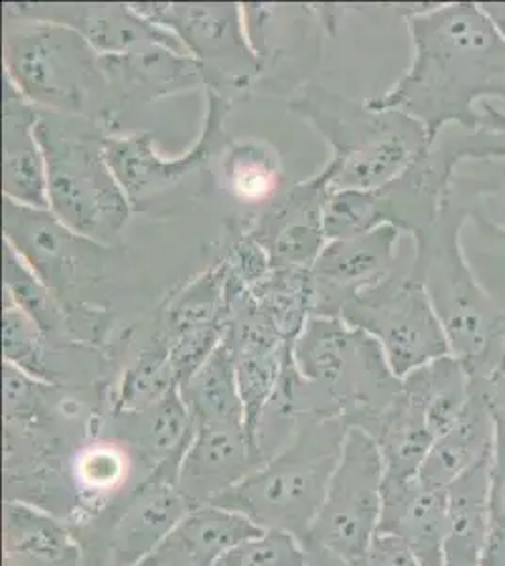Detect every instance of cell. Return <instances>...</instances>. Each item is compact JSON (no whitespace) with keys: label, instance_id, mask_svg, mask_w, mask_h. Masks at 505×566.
<instances>
[{"label":"cell","instance_id":"obj_34","mask_svg":"<svg viewBox=\"0 0 505 566\" xmlns=\"http://www.w3.org/2000/svg\"><path fill=\"white\" fill-rule=\"evenodd\" d=\"M2 340H4V363L20 368L34 380L59 386L57 376L48 363V348L52 346L44 331L18 308L10 298H2Z\"/></svg>","mask_w":505,"mask_h":566},{"label":"cell","instance_id":"obj_2","mask_svg":"<svg viewBox=\"0 0 505 566\" xmlns=\"http://www.w3.org/2000/svg\"><path fill=\"white\" fill-rule=\"evenodd\" d=\"M477 199L454 187L434 223L413 237L410 274L429 291L451 355L466 368L472 389L494 410L505 405V308L475 277L462 248V229L477 216Z\"/></svg>","mask_w":505,"mask_h":566},{"label":"cell","instance_id":"obj_23","mask_svg":"<svg viewBox=\"0 0 505 566\" xmlns=\"http://www.w3.org/2000/svg\"><path fill=\"white\" fill-rule=\"evenodd\" d=\"M488 469L491 461L470 470L445 490L448 538L443 565L483 566L488 541Z\"/></svg>","mask_w":505,"mask_h":566},{"label":"cell","instance_id":"obj_29","mask_svg":"<svg viewBox=\"0 0 505 566\" xmlns=\"http://www.w3.org/2000/svg\"><path fill=\"white\" fill-rule=\"evenodd\" d=\"M197 427L215 423L243 424V408L238 392L236 365L229 346L221 342L199 373L179 386Z\"/></svg>","mask_w":505,"mask_h":566},{"label":"cell","instance_id":"obj_5","mask_svg":"<svg viewBox=\"0 0 505 566\" xmlns=\"http://www.w3.org/2000/svg\"><path fill=\"white\" fill-rule=\"evenodd\" d=\"M4 77L34 108L103 123L119 133L101 55L76 31L4 10Z\"/></svg>","mask_w":505,"mask_h":566},{"label":"cell","instance_id":"obj_40","mask_svg":"<svg viewBox=\"0 0 505 566\" xmlns=\"http://www.w3.org/2000/svg\"><path fill=\"white\" fill-rule=\"evenodd\" d=\"M456 159L466 161H491V159H505V135L496 130L477 129L475 133H459L451 140ZM481 231L496 239L505 240V227H499L494 221L483 218L481 213L475 216Z\"/></svg>","mask_w":505,"mask_h":566},{"label":"cell","instance_id":"obj_44","mask_svg":"<svg viewBox=\"0 0 505 566\" xmlns=\"http://www.w3.org/2000/svg\"><path fill=\"white\" fill-rule=\"evenodd\" d=\"M309 555V565L307 566H347L341 560L334 559L330 555L320 554V552H307Z\"/></svg>","mask_w":505,"mask_h":566},{"label":"cell","instance_id":"obj_11","mask_svg":"<svg viewBox=\"0 0 505 566\" xmlns=\"http://www.w3.org/2000/svg\"><path fill=\"white\" fill-rule=\"evenodd\" d=\"M146 20L179 40L204 74V90L242 95L263 80L264 66L251 45L242 4H133Z\"/></svg>","mask_w":505,"mask_h":566},{"label":"cell","instance_id":"obj_27","mask_svg":"<svg viewBox=\"0 0 505 566\" xmlns=\"http://www.w3.org/2000/svg\"><path fill=\"white\" fill-rule=\"evenodd\" d=\"M403 392L421 408L434 438L453 427L472 397L470 374L454 355L430 360L402 380Z\"/></svg>","mask_w":505,"mask_h":566},{"label":"cell","instance_id":"obj_31","mask_svg":"<svg viewBox=\"0 0 505 566\" xmlns=\"http://www.w3.org/2000/svg\"><path fill=\"white\" fill-rule=\"evenodd\" d=\"M176 387L179 384L170 365L167 342L151 333V338L141 342L130 363L123 368L112 400V416L144 412Z\"/></svg>","mask_w":505,"mask_h":566},{"label":"cell","instance_id":"obj_35","mask_svg":"<svg viewBox=\"0 0 505 566\" xmlns=\"http://www.w3.org/2000/svg\"><path fill=\"white\" fill-rule=\"evenodd\" d=\"M130 458L123 442L98 440L84 446L74 458L77 490L84 495L106 496L122 490L130 474Z\"/></svg>","mask_w":505,"mask_h":566},{"label":"cell","instance_id":"obj_12","mask_svg":"<svg viewBox=\"0 0 505 566\" xmlns=\"http://www.w3.org/2000/svg\"><path fill=\"white\" fill-rule=\"evenodd\" d=\"M333 168L325 165L317 175L291 184L269 207L256 210L242 223L263 250L272 269L312 271L327 245L323 216L330 189Z\"/></svg>","mask_w":505,"mask_h":566},{"label":"cell","instance_id":"obj_38","mask_svg":"<svg viewBox=\"0 0 505 566\" xmlns=\"http://www.w3.org/2000/svg\"><path fill=\"white\" fill-rule=\"evenodd\" d=\"M227 325H210L197 328L187 335L179 336L168 346L170 365L179 386H183L191 376L199 373L206 360L221 346Z\"/></svg>","mask_w":505,"mask_h":566},{"label":"cell","instance_id":"obj_17","mask_svg":"<svg viewBox=\"0 0 505 566\" xmlns=\"http://www.w3.org/2000/svg\"><path fill=\"white\" fill-rule=\"evenodd\" d=\"M117 114L125 106H141L204 87L199 63L167 45H141L123 55L101 57Z\"/></svg>","mask_w":505,"mask_h":566},{"label":"cell","instance_id":"obj_20","mask_svg":"<svg viewBox=\"0 0 505 566\" xmlns=\"http://www.w3.org/2000/svg\"><path fill=\"white\" fill-rule=\"evenodd\" d=\"M378 534H389L415 555L421 566H443L448 538V499L419 476L385 483Z\"/></svg>","mask_w":505,"mask_h":566},{"label":"cell","instance_id":"obj_10","mask_svg":"<svg viewBox=\"0 0 505 566\" xmlns=\"http://www.w3.org/2000/svg\"><path fill=\"white\" fill-rule=\"evenodd\" d=\"M339 317L378 342L400 380L430 360L451 355L429 291L410 271H392L360 291L341 308Z\"/></svg>","mask_w":505,"mask_h":566},{"label":"cell","instance_id":"obj_18","mask_svg":"<svg viewBox=\"0 0 505 566\" xmlns=\"http://www.w3.org/2000/svg\"><path fill=\"white\" fill-rule=\"evenodd\" d=\"M112 418L119 442L140 455L148 476L178 482L179 467L197 432L179 387L144 412Z\"/></svg>","mask_w":505,"mask_h":566},{"label":"cell","instance_id":"obj_21","mask_svg":"<svg viewBox=\"0 0 505 566\" xmlns=\"http://www.w3.org/2000/svg\"><path fill=\"white\" fill-rule=\"evenodd\" d=\"M261 531L238 512L204 504L192 509L138 566H213L229 549Z\"/></svg>","mask_w":505,"mask_h":566},{"label":"cell","instance_id":"obj_25","mask_svg":"<svg viewBox=\"0 0 505 566\" xmlns=\"http://www.w3.org/2000/svg\"><path fill=\"white\" fill-rule=\"evenodd\" d=\"M383 459L385 483H400L419 476L434 434L419 406L406 392L378 419L368 432Z\"/></svg>","mask_w":505,"mask_h":566},{"label":"cell","instance_id":"obj_15","mask_svg":"<svg viewBox=\"0 0 505 566\" xmlns=\"http://www.w3.org/2000/svg\"><path fill=\"white\" fill-rule=\"evenodd\" d=\"M261 464L243 424H204L197 427L176 485L191 509H199L236 488Z\"/></svg>","mask_w":505,"mask_h":566},{"label":"cell","instance_id":"obj_41","mask_svg":"<svg viewBox=\"0 0 505 566\" xmlns=\"http://www.w3.org/2000/svg\"><path fill=\"white\" fill-rule=\"evenodd\" d=\"M349 566H421V563L398 538L378 534L366 554Z\"/></svg>","mask_w":505,"mask_h":566},{"label":"cell","instance_id":"obj_30","mask_svg":"<svg viewBox=\"0 0 505 566\" xmlns=\"http://www.w3.org/2000/svg\"><path fill=\"white\" fill-rule=\"evenodd\" d=\"M256 306L263 310L287 346L314 316V276L307 269H272L263 282L250 291Z\"/></svg>","mask_w":505,"mask_h":566},{"label":"cell","instance_id":"obj_3","mask_svg":"<svg viewBox=\"0 0 505 566\" xmlns=\"http://www.w3.org/2000/svg\"><path fill=\"white\" fill-rule=\"evenodd\" d=\"M287 108L327 142L333 193L378 191L434 148L413 117L398 109L371 108L368 101L358 103L315 82L298 85Z\"/></svg>","mask_w":505,"mask_h":566},{"label":"cell","instance_id":"obj_26","mask_svg":"<svg viewBox=\"0 0 505 566\" xmlns=\"http://www.w3.org/2000/svg\"><path fill=\"white\" fill-rule=\"evenodd\" d=\"M219 165L224 191L243 207L261 210L287 189L282 157L269 142L231 140Z\"/></svg>","mask_w":505,"mask_h":566},{"label":"cell","instance_id":"obj_4","mask_svg":"<svg viewBox=\"0 0 505 566\" xmlns=\"http://www.w3.org/2000/svg\"><path fill=\"white\" fill-rule=\"evenodd\" d=\"M347 431L339 413H302L287 444L211 504L242 514L263 531H283L304 542L327 495Z\"/></svg>","mask_w":505,"mask_h":566},{"label":"cell","instance_id":"obj_28","mask_svg":"<svg viewBox=\"0 0 505 566\" xmlns=\"http://www.w3.org/2000/svg\"><path fill=\"white\" fill-rule=\"evenodd\" d=\"M8 555H18L39 566H77L80 546L63 523L25 502H8Z\"/></svg>","mask_w":505,"mask_h":566},{"label":"cell","instance_id":"obj_37","mask_svg":"<svg viewBox=\"0 0 505 566\" xmlns=\"http://www.w3.org/2000/svg\"><path fill=\"white\" fill-rule=\"evenodd\" d=\"M493 413L496 442L488 469V541L483 566H505V405Z\"/></svg>","mask_w":505,"mask_h":566},{"label":"cell","instance_id":"obj_16","mask_svg":"<svg viewBox=\"0 0 505 566\" xmlns=\"http://www.w3.org/2000/svg\"><path fill=\"white\" fill-rule=\"evenodd\" d=\"M191 510L176 483L151 476L141 480L109 525L108 565H140Z\"/></svg>","mask_w":505,"mask_h":566},{"label":"cell","instance_id":"obj_39","mask_svg":"<svg viewBox=\"0 0 505 566\" xmlns=\"http://www.w3.org/2000/svg\"><path fill=\"white\" fill-rule=\"evenodd\" d=\"M223 259L229 277L248 291L253 290L256 283L263 282L272 271L269 253L255 239H251L250 232L243 229L242 223L232 227L231 245Z\"/></svg>","mask_w":505,"mask_h":566},{"label":"cell","instance_id":"obj_43","mask_svg":"<svg viewBox=\"0 0 505 566\" xmlns=\"http://www.w3.org/2000/svg\"><path fill=\"white\" fill-rule=\"evenodd\" d=\"M483 8L505 36V4H483Z\"/></svg>","mask_w":505,"mask_h":566},{"label":"cell","instance_id":"obj_33","mask_svg":"<svg viewBox=\"0 0 505 566\" xmlns=\"http://www.w3.org/2000/svg\"><path fill=\"white\" fill-rule=\"evenodd\" d=\"M293 348L274 349V352H251V354L232 355L236 365V381L243 408V429L250 440L251 450L261 459L259 451V429L263 423L264 412L274 399L283 367Z\"/></svg>","mask_w":505,"mask_h":566},{"label":"cell","instance_id":"obj_19","mask_svg":"<svg viewBox=\"0 0 505 566\" xmlns=\"http://www.w3.org/2000/svg\"><path fill=\"white\" fill-rule=\"evenodd\" d=\"M34 108L4 77L2 98V193L21 207L50 210L48 170Z\"/></svg>","mask_w":505,"mask_h":566},{"label":"cell","instance_id":"obj_24","mask_svg":"<svg viewBox=\"0 0 505 566\" xmlns=\"http://www.w3.org/2000/svg\"><path fill=\"white\" fill-rule=\"evenodd\" d=\"M227 263L221 259L168 293L155 314L154 333L170 346L197 328L227 325Z\"/></svg>","mask_w":505,"mask_h":566},{"label":"cell","instance_id":"obj_36","mask_svg":"<svg viewBox=\"0 0 505 566\" xmlns=\"http://www.w3.org/2000/svg\"><path fill=\"white\" fill-rule=\"evenodd\" d=\"M301 538L283 531H261L229 549L213 566H307Z\"/></svg>","mask_w":505,"mask_h":566},{"label":"cell","instance_id":"obj_9","mask_svg":"<svg viewBox=\"0 0 505 566\" xmlns=\"http://www.w3.org/2000/svg\"><path fill=\"white\" fill-rule=\"evenodd\" d=\"M385 467L376 440L357 427L347 431L319 514L304 546L353 565L378 536L383 510Z\"/></svg>","mask_w":505,"mask_h":566},{"label":"cell","instance_id":"obj_22","mask_svg":"<svg viewBox=\"0 0 505 566\" xmlns=\"http://www.w3.org/2000/svg\"><path fill=\"white\" fill-rule=\"evenodd\" d=\"M496 423L491 405L472 389V397L459 421L434 438L429 455L422 463L419 480L434 490H448L451 483L470 470L493 459Z\"/></svg>","mask_w":505,"mask_h":566},{"label":"cell","instance_id":"obj_1","mask_svg":"<svg viewBox=\"0 0 505 566\" xmlns=\"http://www.w3.org/2000/svg\"><path fill=\"white\" fill-rule=\"evenodd\" d=\"M403 8L413 57L371 108L398 109L421 123L432 144L443 129L475 133L481 106L505 103V36L475 2Z\"/></svg>","mask_w":505,"mask_h":566},{"label":"cell","instance_id":"obj_7","mask_svg":"<svg viewBox=\"0 0 505 566\" xmlns=\"http://www.w3.org/2000/svg\"><path fill=\"white\" fill-rule=\"evenodd\" d=\"M4 242L52 291L63 306L74 346L103 349L112 316L95 295L106 277L109 250L72 232L50 210L4 199Z\"/></svg>","mask_w":505,"mask_h":566},{"label":"cell","instance_id":"obj_32","mask_svg":"<svg viewBox=\"0 0 505 566\" xmlns=\"http://www.w3.org/2000/svg\"><path fill=\"white\" fill-rule=\"evenodd\" d=\"M4 296L10 298L18 308L23 310L27 316L44 331L52 346L57 342L63 346H74L63 306L7 242H4Z\"/></svg>","mask_w":505,"mask_h":566},{"label":"cell","instance_id":"obj_14","mask_svg":"<svg viewBox=\"0 0 505 566\" xmlns=\"http://www.w3.org/2000/svg\"><path fill=\"white\" fill-rule=\"evenodd\" d=\"M8 12L29 20L52 21L76 31L101 57L123 55L141 45H167L187 53L179 40L146 20L133 4H4ZM189 55V53H187Z\"/></svg>","mask_w":505,"mask_h":566},{"label":"cell","instance_id":"obj_42","mask_svg":"<svg viewBox=\"0 0 505 566\" xmlns=\"http://www.w3.org/2000/svg\"><path fill=\"white\" fill-rule=\"evenodd\" d=\"M480 129L496 130L505 135V114L496 108L493 103H485L481 106Z\"/></svg>","mask_w":505,"mask_h":566},{"label":"cell","instance_id":"obj_8","mask_svg":"<svg viewBox=\"0 0 505 566\" xmlns=\"http://www.w3.org/2000/svg\"><path fill=\"white\" fill-rule=\"evenodd\" d=\"M206 91V114L199 140L187 154L165 157L155 148L151 133H109L104 154L127 195L133 212L157 213L194 193L210 172L213 159H221L229 136L227 119L238 97L215 90Z\"/></svg>","mask_w":505,"mask_h":566},{"label":"cell","instance_id":"obj_13","mask_svg":"<svg viewBox=\"0 0 505 566\" xmlns=\"http://www.w3.org/2000/svg\"><path fill=\"white\" fill-rule=\"evenodd\" d=\"M402 232L383 226L349 239L328 240L312 266L314 316L339 317L353 296L394 271Z\"/></svg>","mask_w":505,"mask_h":566},{"label":"cell","instance_id":"obj_45","mask_svg":"<svg viewBox=\"0 0 505 566\" xmlns=\"http://www.w3.org/2000/svg\"><path fill=\"white\" fill-rule=\"evenodd\" d=\"M443 566H451V565H443Z\"/></svg>","mask_w":505,"mask_h":566},{"label":"cell","instance_id":"obj_6","mask_svg":"<svg viewBox=\"0 0 505 566\" xmlns=\"http://www.w3.org/2000/svg\"><path fill=\"white\" fill-rule=\"evenodd\" d=\"M39 114L50 212L80 237L116 250L135 212L104 154L112 130L84 117Z\"/></svg>","mask_w":505,"mask_h":566}]
</instances>
